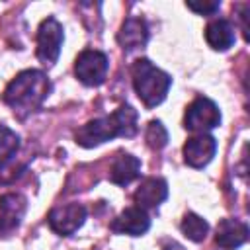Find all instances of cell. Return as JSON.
I'll use <instances>...</instances> for the list:
<instances>
[{
	"mask_svg": "<svg viewBox=\"0 0 250 250\" xmlns=\"http://www.w3.org/2000/svg\"><path fill=\"white\" fill-rule=\"evenodd\" d=\"M137 119H139L137 109H133L131 105L125 104V105L117 107L111 115L98 117V119H92L86 125H82L76 131L74 139L80 146L92 148V146H98L115 137H133L139 129Z\"/></svg>",
	"mask_w": 250,
	"mask_h": 250,
	"instance_id": "cell-1",
	"label": "cell"
},
{
	"mask_svg": "<svg viewBox=\"0 0 250 250\" xmlns=\"http://www.w3.org/2000/svg\"><path fill=\"white\" fill-rule=\"evenodd\" d=\"M51 82L43 70L27 68L21 70L4 90V102L18 115H27L35 111L49 96Z\"/></svg>",
	"mask_w": 250,
	"mask_h": 250,
	"instance_id": "cell-2",
	"label": "cell"
},
{
	"mask_svg": "<svg viewBox=\"0 0 250 250\" xmlns=\"http://www.w3.org/2000/svg\"><path fill=\"white\" fill-rule=\"evenodd\" d=\"M131 76L133 88L145 107H156L158 104H162L172 86L170 74L154 66L148 59H137L131 66Z\"/></svg>",
	"mask_w": 250,
	"mask_h": 250,
	"instance_id": "cell-3",
	"label": "cell"
},
{
	"mask_svg": "<svg viewBox=\"0 0 250 250\" xmlns=\"http://www.w3.org/2000/svg\"><path fill=\"white\" fill-rule=\"evenodd\" d=\"M107 55L98 49H84L74 62V74L84 86H100L107 76Z\"/></svg>",
	"mask_w": 250,
	"mask_h": 250,
	"instance_id": "cell-4",
	"label": "cell"
},
{
	"mask_svg": "<svg viewBox=\"0 0 250 250\" xmlns=\"http://www.w3.org/2000/svg\"><path fill=\"white\" fill-rule=\"evenodd\" d=\"M219 125H221V111L213 100L199 96L188 105L186 115H184V127L188 131L205 133Z\"/></svg>",
	"mask_w": 250,
	"mask_h": 250,
	"instance_id": "cell-5",
	"label": "cell"
},
{
	"mask_svg": "<svg viewBox=\"0 0 250 250\" xmlns=\"http://www.w3.org/2000/svg\"><path fill=\"white\" fill-rule=\"evenodd\" d=\"M64 33L62 25L55 18H47L41 21L37 29V59L45 66H53L61 55V45H62Z\"/></svg>",
	"mask_w": 250,
	"mask_h": 250,
	"instance_id": "cell-6",
	"label": "cell"
},
{
	"mask_svg": "<svg viewBox=\"0 0 250 250\" xmlns=\"http://www.w3.org/2000/svg\"><path fill=\"white\" fill-rule=\"evenodd\" d=\"M84 221H86V207L82 203H66L53 207L47 217L49 227L61 236L74 234L84 225Z\"/></svg>",
	"mask_w": 250,
	"mask_h": 250,
	"instance_id": "cell-7",
	"label": "cell"
},
{
	"mask_svg": "<svg viewBox=\"0 0 250 250\" xmlns=\"http://www.w3.org/2000/svg\"><path fill=\"white\" fill-rule=\"evenodd\" d=\"M215 152H217V139L207 133L193 135L184 145V160L191 168L207 166L213 160Z\"/></svg>",
	"mask_w": 250,
	"mask_h": 250,
	"instance_id": "cell-8",
	"label": "cell"
},
{
	"mask_svg": "<svg viewBox=\"0 0 250 250\" xmlns=\"http://www.w3.org/2000/svg\"><path fill=\"white\" fill-rule=\"evenodd\" d=\"M25 207V197L20 193H6L0 197V236H8L20 227Z\"/></svg>",
	"mask_w": 250,
	"mask_h": 250,
	"instance_id": "cell-9",
	"label": "cell"
},
{
	"mask_svg": "<svg viewBox=\"0 0 250 250\" xmlns=\"http://www.w3.org/2000/svg\"><path fill=\"white\" fill-rule=\"evenodd\" d=\"M150 229V217L145 209L141 207H127L125 211L119 213V217L111 223V230L119 234H129V236H141Z\"/></svg>",
	"mask_w": 250,
	"mask_h": 250,
	"instance_id": "cell-10",
	"label": "cell"
},
{
	"mask_svg": "<svg viewBox=\"0 0 250 250\" xmlns=\"http://www.w3.org/2000/svg\"><path fill=\"white\" fill-rule=\"evenodd\" d=\"M248 240V225L238 219H223L217 225L215 242L223 250H234Z\"/></svg>",
	"mask_w": 250,
	"mask_h": 250,
	"instance_id": "cell-11",
	"label": "cell"
},
{
	"mask_svg": "<svg viewBox=\"0 0 250 250\" xmlns=\"http://www.w3.org/2000/svg\"><path fill=\"white\" fill-rule=\"evenodd\" d=\"M135 203L141 209H156L168 197V184L162 178H145L135 191Z\"/></svg>",
	"mask_w": 250,
	"mask_h": 250,
	"instance_id": "cell-12",
	"label": "cell"
},
{
	"mask_svg": "<svg viewBox=\"0 0 250 250\" xmlns=\"http://www.w3.org/2000/svg\"><path fill=\"white\" fill-rule=\"evenodd\" d=\"M117 41L125 51L143 49L148 41V27L143 18H127L117 33Z\"/></svg>",
	"mask_w": 250,
	"mask_h": 250,
	"instance_id": "cell-13",
	"label": "cell"
},
{
	"mask_svg": "<svg viewBox=\"0 0 250 250\" xmlns=\"http://www.w3.org/2000/svg\"><path fill=\"white\" fill-rule=\"evenodd\" d=\"M141 176V160L129 152H119L109 168V182L115 186H127Z\"/></svg>",
	"mask_w": 250,
	"mask_h": 250,
	"instance_id": "cell-14",
	"label": "cell"
},
{
	"mask_svg": "<svg viewBox=\"0 0 250 250\" xmlns=\"http://www.w3.org/2000/svg\"><path fill=\"white\" fill-rule=\"evenodd\" d=\"M205 41L215 51H227L234 43V25L225 18L209 21L205 27Z\"/></svg>",
	"mask_w": 250,
	"mask_h": 250,
	"instance_id": "cell-15",
	"label": "cell"
},
{
	"mask_svg": "<svg viewBox=\"0 0 250 250\" xmlns=\"http://www.w3.org/2000/svg\"><path fill=\"white\" fill-rule=\"evenodd\" d=\"M20 150V135L0 123V168H4Z\"/></svg>",
	"mask_w": 250,
	"mask_h": 250,
	"instance_id": "cell-16",
	"label": "cell"
},
{
	"mask_svg": "<svg viewBox=\"0 0 250 250\" xmlns=\"http://www.w3.org/2000/svg\"><path fill=\"white\" fill-rule=\"evenodd\" d=\"M182 232L186 238L193 240V242H201L205 240L207 232H209V225L205 219H201L199 215L195 213H186V217L182 219V225H180Z\"/></svg>",
	"mask_w": 250,
	"mask_h": 250,
	"instance_id": "cell-17",
	"label": "cell"
},
{
	"mask_svg": "<svg viewBox=\"0 0 250 250\" xmlns=\"http://www.w3.org/2000/svg\"><path fill=\"white\" fill-rule=\"evenodd\" d=\"M145 139H146V145L154 150H160L168 145V131L166 127L158 121V119H152L148 125H146V133H145Z\"/></svg>",
	"mask_w": 250,
	"mask_h": 250,
	"instance_id": "cell-18",
	"label": "cell"
},
{
	"mask_svg": "<svg viewBox=\"0 0 250 250\" xmlns=\"http://www.w3.org/2000/svg\"><path fill=\"white\" fill-rule=\"evenodd\" d=\"M186 6L199 16H213L221 8V2H186Z\"/></svg>",
	"mask_w": 250,
	"mask_h": 250,
	"instance_id": "cell-19",
	"label": "cell"
}]
</instances>
